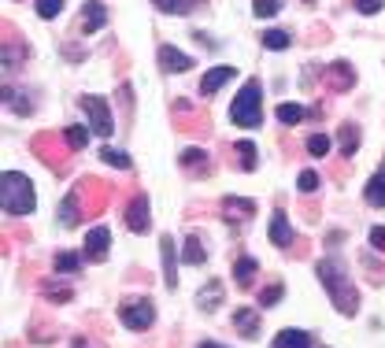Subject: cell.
<instances>
[{"instance_id":"cell-35","label":"cell","mask_w":385,"mask_h":348,"mask_svg":"<svg viewBox=\"0 0 385 348\" xmlns=\"http://www.w3.org/2000/svg\"><path fill=\"white\" fill-rule=\"evenodd\" d=\"M352 8L359 11V15H378L385 4H382V0H352Z\"/></svg>"},{"instance_id":"cell-37","label":"cell","mask_w":385,"mask_h":348,"mask_svg":"<svg viewBox=\"0 0 385 348\" xmlns=\"http://www.w3.org/2000/svg\"><path fill=\"white\" fill-rule=\"evenodd\" d=\"M370 244H374L378 252L385 249V226H374V230H370Z\"/></svg>"},{"instance_id":"cell-10","label":"cell","mask_w":385,"mask_h":348,"mask_svg":"<svg viewBox=\"0 0 385 348\" xmlns=\"http://www.w3.org/2000/svg\"><path fill=\"white\" fill-rule=\"evenodd\" d=\"M108 27V8L100 4V0H89L85 11H82V30L85 34H97V30H104Z\"/></svg>"},{"instance_id":"cell-16","label":"cell","mask_w":385,"mask_h":348,"mask_svg":"<svg viewBox=\"0 0 385 348\" xmlns=\"http://www.w3.org/2000/svg\"><path fill=\"white\" fill-rule=\"evenodd\" d=\"M274 348H312V333L307 330H281L274 337Z\"/></svg>"},{"instance_id":"cell-2","label":"cell","mask_w":385,"mask_h":348,"mask_svg":"<svg viewBox=\"0 0 385 348\" xmlns=\"http://www.w3.org/2000/svg\"><path fill=\"white\" fill-rule=\"evenodd\" d=\"M0 208L4 215H34L37 197H34V182L19 171H4L0 174Z\"/></svg>"},{"instance_id":"cell-4","label":"cell","mask_w":385,"mask_h":348,"mask_svg":"<svg viewBox=\"0 0 385 348\" xmlns=\"http://www.w3.org/2000/svg\"><path fill=\"white\" fill-rule=\"evenodd\" d=\"M119 319L126 330H148L152 322H156V307H152V300L145 296V300H126L119 307Z\"/></svg>"},{"instance_id":"cell-39","label":"cell","mask_w":385,"mask_h":348,"mask_svg":"<svg viewBox=\"0 0 385 348\" xmlns=\"http://www.w3.org/2000/svg\"><path fill=\"white\" fill-rule=\"evenodd\" d=\"M74 348H89V344H85V341H74Z\"/></svg>"},{"instance_id":"cell-23","label":"cell","mask_w":385,"mask_h":348,"mask_svg":"<svg viewBox=\"0 0 385 348\" xmlns=\"http://www.w3.org/2000/svg\"><path fill=\"white\" fill-rule=\"evenodd\" d=\"M274 115H278V123H281V126H297V123L304 119V108H300V104H278Z\"/></svg>"},{"instance_id":"cell-20","label":"cell","mask_w":385,"mask_h":348,"mask_svg":"<svg viewBox=\"0 0 385 348\" xmlns=\"http://www.w3.org/2000/svg\"><path fill=\"white\" fill-rule=\"evenodd\" d=\"M260 270V263L252 260V256H241V260L234 263V274H237V286H252V274Z\"/></svg>"},{"instance_id":"cell-1","label":"cell","mask_w":385,"mask_h":348,"mask_svg":"<svg viewBox=\"0 0 385 348\" xmlns=\"http://www.w3.org/2000/svg\"><path fill=\"white\" fill-rule=\"evenodd\" d=\"M315 274L323 281V289L330 293L333 307H337L341 315H356L359 312V293L352 289V274L344 270V263L337 256H330V260H318L315 263Z\"/></svg>"},{"instance_id":"cell-31","label":"cell","mask_w":385,"mask_h":348,"mask_svg":"<svg viewBox=\"0 0 385 348\" xmlns=\"http://www.w3.org/2000/svg\"><path fill=\"white\" fill-rule=\"evenodd\" d=\"M281 296H286V286H278V281H274V286H267V289L260 293V304H263V307H274Z\"/></svg>"},{"instance_id":"cell-36","label":"cell","mask_w":385,"mask_h":348,"mask_svg":"<svg viewBox=\"0 0 385 348\" xmlns=\"http://www.w3.org/2000/svg\"><path fill=\"white\" fill-rule=\"evenodd\" d=\"M223 208H226V211H248V215H252V211H255V204H252V200H234V197H226V200H223Z\"/></svg>"},{"instance_id":"cell-38","label":"cell","mask_w":385,"mask_h":348,"mask_svg":"<svg viewBox=\"0 0 385 348\" xmlns=\"http://www.w3.org/2000/svg\"><path fill=\"white\" fill-rule=\"evenodd\" d=\"M197 348H223V344H215V341H204V344H197Z\"/></svg>"},{"instance_id":"cell-27","label":"cell","mask_w":385,"mask_h":348,"mask_svg":"<svg viewBox=\"0 0 385 348\" xmlns=\"http://www.w3.org/2000/svg\"><path fill=\"white\" fill-rule=\"evenodd\" d=\"M356 148H359V130L349 123V126H341V152H344V156H352Z\"/></svg>"},{"instance_id":"cell-7","label":"cell","mask_w":385,"mask_h":348,"mask_svg":"<svg viewBox=\"0 0 385 348\" xmlns=\"http://www.w3.org/2000/svg\"><path fill=\"white\" fill-rule=\"evenodd\" d=\"M234 74H237V67H230V63H219V67H211V71L200 78V97H215L230 78H234Z\"/></svg>"},{"instance_id":"cell-5","label":"cell","mask_w":385,"mask_h":348,"mask_svg":"<svg viewBox=\"0 0 385 348\" xmlns=\"http://www.w3.org/2000/svg\"><path fill=\"white\" fill-rule=\"evenodd\" d=\"M82 111H85V119H89V126H93V134H100V137H108L115 126H111V108H108V100L104 97H82Z\"/></svg>"},{"instance_id":"cell-21","label":"cell","mask_w":385,"mask_h":348,"mask_svg":"<svg viewBox=\"0 0 385 348\" xmlns=\"http://www.w3.org/2000/svg\"><path fill=\"white\" fill-rule=\"evenodd\" d=\"M182 260H186L189 267H200L204 260H208V252H204L200 237H189V241H186V249H182Z\"/></svg>"},{"instance_id":"cell-12","label":"cell","mask_w":385,"mask_h":348,"mask_svg":"<svg viewBox=\"0 0 385 348\" xmlns=\"http://www.w3.org/2000/svg\"><path fill=\"white\" fill-rule=\"evenodd\" d=\"M234 326L241 330V337H260V312L255 307H237L234 312Z\"/></svg>"},{"instance_id":"cell-17","label":"cell","mask_w":385,"mask_h":348,"mask_svg":"<svg viewBox=\"0 0 385 348\" xmlns=\"http://www.w3.org/2000/svg\"><path fill=\"white\" fill-rule=\"evenodd\" d=\"M152 8H160L163 15H189L197 0H152Z\"/></svg>"},{"instance_id":"cell-29","label":"cell","mask_w":385,"mask_h":348,"mask_svg":"<svg viewBox=\"0 0 385 348\" xmlns=\"http://www.w3.org/2000/svg\"><path fill=\"white\" fill-rule=\"evenodd\" d=\"M63 137H67L71 148H85L89 145V130H85V126H67V134H63Z\"/></svg>"},{"instance_id":"cell-14","label":"cell","mask_w":385,"mask_h":348,"mask_svg":"<svg viewBox=\"0 0 385 348\" xmlns=\"http://www.w3.org/2000/svg\"><path fill=\"white\" fill-rule=\"evenodd\" d=\"M363 200L370 204V208H385V167L378 174H370V182L363 189Z\"/></svg>"},{"instance_id":"cell-32","label":"cell","mask_w":385,"mask_h":348,"mask_svg":"<svg viewBox=\"0 0 385 348\" xmlns=\"http://www.w3.org/2000/svg\"><path fill=\"white\" fill-rule=\"evenodd\" d=\"M208 167V152H204V148H186L182 152V167Z\"/></svg>"},{"instance_id":"cell-30","label":"cell","mask_w":385,"mask_h":348,"mask_svg":"<svg viewBox=\"0 0 385 348\" xmlns=\"http://www.w3.org/2000/svg\"><path fill=\"white\" fill-rule=\"evenodd\" d=\"M330 71H333V78H337V85H341V89L356 82V71H352V67H349V63H344V60H341V63H333Z\"/></svg>"},{"instance_id":"cell-28","label":"cell","mask_w":385,"mask_h":348,"mask_svg":"<svg viewBox=\"0 0 385 348\" xmlns=\"http://www.w3.org/2000/svg\"><path fill=\"white\" fill-rule=\"evenodd\" d=\"M63 4H67V0H34V8H37V15H41V19H56L63 11Z\"/></svg>"},{"instance_id":"cell-26","label":"cell","mask_w":385,"mask_h":348,"mask_svg":"<svg viewBox=\"0 0 385 348\" xmlns=\"http://www.w3.org/2000/svg\"><path fill=\"white\" fill-rule=\"evenodd\" d=\"M252 11H255V19H274L281 11V0H252Z\"/></svg>"},{"instance_id":"cell-6","label":"cell","mask_w":385,"mask_h":348,"mask_svg":"<svg viewBox=\"0 0 385 348\" xmlns=\"http://www.w3.org/2000/svg\"><path fill=\"white\" fill-rule=\"evenodd\" d=\"M108 244H111V230L108 226H93L85 234V260H93V263H100V260H108Z\"/></svg>"},{"instance_id":"cell-11","label":"cell","mask_w":385,"mask_h":348,"mask_svg":"<svg viewBox=\"0 0 385 348\" xmlns=\"http://www.w3.org/2000/svg\"><path fill=\"white\" fill-rule=\"evenodd\" d=\"M160 256H163V286L174 289L178 286V260H174V237H160Z\"/></svg>"},{"instance_id":"cell-15","label":"cell","mask_w":385,"mask_h":348,"mask_svg":"<svg viewBox=\"0 0 385 348\" xmlns=\"http://www.w3.org/2000/svg\"><path fill=\"white\" fill-rule=\"evenodd\" d=\"M197 304L204 307V312H215V307L223 304V281H208V286H204L200 293H197Z\"/></svg>"},{"instance_id":"cell-8","label":"cell","mask_w":385,"mask_h":348,"mask_svg":"<svg viewBox=\"0 0 385 348\" xmlns=\"http://www.w3.org/2000/svg\"><path fill=\"white\" fill-rule=\"evenodd\" d=\"M126 226L134 230V234H148L152 226V208H148V197H137L130 208H126Z\"/></svg>"},{"instance_id":"cell-19","label":"cell","mask_w":385,"mask_h":348,"mask_svg":"<svg viewBox=\"0 0 385 348\" xmlns=\"http://www.w3.org/2000/svg\"><path fill=\"white\" fill-rule=\"evenodd\" d=\"M260 41H263V48H271V53H286V48L293 45V37L286 30H267Z\"/></svg>"},{"instance_id":"cell-18","label":"cell","mask_w":385,"mask_h":348,"mask_svg":"<svg viewBox=\"0 0 385 348\" xmlns=\"http://www.w3.org/2000/svg\"><path fill=\"white\" fill-rule=\"evenodd\" d=\"M82 263H85V256H78V252H59V256H56V274H78Z\"/></svg>"},{"instance_id":"cell-34","label":"cell","mask_w":385,"mask_h":348,"mask_svg":"<svg viewBox=\"0 0 385 348\" xmlns=\"http://www.w3.org/2000/svg\"><path fill=\"white\" fill-rule=\"evenodd\" d=\"M59 223H63V226H74V223H78V211H74V197L63 200V208H59Z\"/></svg>"},{"instance_id":"cell-9","label":"cell","mask_w":385,"mask_h":348,"mask_svg":"<svg viewBox=\"0 0 385 348\" xmlns=\"http://www.w3.org/2000/svg\"><path fill=\"white\" fill-rule=\"evenodd\" d=\"M156 60H160V67H163L167 74H186V71L192 67V60H189L186 53H178L174 45H160Z\"/></svg>"},{"instance_id":"cell-13","label":"cell","mask_w":385,"mask_h":348,"mask_svg":"<svg viewBox=\"0 0 385 348\" xmlns=\"http://www.w3.org/2000/svg\"><path fill=\"white\" fill-rule=\"evenodd\" d=\"M267 237H271V244H278V249H286V244L293 241V226H289V215L286 211H274L271 215V230H267Z\"/></svg>"},{"instance_id":"cell-25","label":"cell","mask_w":385,"mask_h":348,"mask_svg":"<svg viewBox=\"0 0 385 348\" xmlns=\"http://www.w3.org/2000/svg\"><path fill=\"white\" fill-rule=\"evenodd\" d=\"M237 156H241V167H245V171H255V167H260V160H255L260 152H255L252 141H241V145H237Z\"/></svg>"},{"instance_id":"cell-33","label":"cell","mask_w":385,"mask_h":348,"mask_svg":"<svg viewBox=\"0 0 385 348\" xmlns=\"http://www.w3.org/2000/svg\"><path fill=\"white\" fill-rule=\"evenodd\" d=\"M297 189L304 193V197H307V193H315V189H318V174H315V171H300V178H297Z\"/></svg>"},{"instance_id":"cell-22","label":"cell","mask_w":385,"mask_h":348,"mask_svg":"<svg viewBox=\"0 0 385 348\" xmlns=\"http://www.w3.org/2000/svg\"><path fill=\"white\" fill-rule=\"evenodd\" d=\"M100 160H104L108 167H119V171H130V156H126L122 148H111V145H104V148H100Z\"/></svg>"},{"instance_id":"cell-3","label":"cell","mask_w":385,"mask_h":348,"mask_svg":"<svg viewBox=\"0 0 385 348\" xmlns=\"http://www.w3.org/2000/svg\"><path fill=\"white\" fill-rule=\"evenodd\" d=\"M230 119H234V126H245V130H255L263 123V85L255 78L241 85V93L234 97V108H230Z\"/></svg>"},{"instance_id":"cell-24","label":"cell","mask_w":385,"mask_h":348,"mask_svg":"<svg viewBox=\"0 0 385 348\" xmlns=\"http://www.w3.org/2000/svg\"><path fill=\"white\" fill-rule=\"evenodd\" d=\"M330 148H333V141H330L326 134H312V137H307V152H312L315 160L330 156Z\"/></svg>"}]
</instances>
